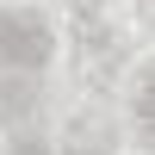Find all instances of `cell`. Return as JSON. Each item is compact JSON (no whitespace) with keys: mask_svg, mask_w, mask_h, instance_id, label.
I'll return each instance as SVG.
<instances>
[{"mask_svg":"<svg viewBox=\"0 0 155 155\" xmlns=\"http://www.w3.org/2000/svg\"><path fill=\"white\" fill-rule=\"evenodd\" d=\"M56 56V31L37 6H0V62L12 68H50Z\"/></svg>","mask_w":155,"mask_h":155,"instance_id":"cell-1","label":"cell"},{"mask_svg":"<svg viewBox=\"0 0 155 155\" xmlns=\"http://www.w3.org/2000/svg\"><path fill=\"white\" fill-rule=\"evenodd\" d=\"M137 118L155 124V81H149V74H143V87H137Z\"/></svg>","mask_w":155,"mask_h":155,"instance_id":"cell-2","label":"cell"}]
</instances>
